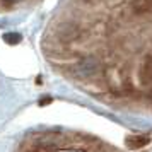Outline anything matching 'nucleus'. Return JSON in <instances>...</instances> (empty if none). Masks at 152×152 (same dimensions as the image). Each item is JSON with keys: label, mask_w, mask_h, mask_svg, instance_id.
Instances as JSON below:
<instances>
[{"label": "nucleus", "mask_w": 152, "mask_h": 152, "mask_svg": "<svg viewBox=\"0 0 152 152\" xmlns=\"http://www.w3.org/2000/svg\"><path fill=\"white\" fill-rule=\"evenodd\" d=\"M140 80H144L145 84H149L152 80V62H147L142 67V72H140Z\"/></svg>", "instance_id": "obj_5"}, {"label": "nucleus", "mask_w": 152, "mask_h": 152, "mask_svg": "<svg viewBox=\"0 0 152 152\" xmlns=\"http://www.w3.org/2000/svg\"><path fill=\"white\" fill-rule=\"evenodd\" d=\"M4 2H7V4H15V2H19V0H4Z\"/></svg>", "instance_id": "obj_8"}, {"label": "nucleus", "mask_w": 152, "mask_h": 152, "mask_svg": "<svg viewBox=\"0 0 152 152\" xmlns=\"http://www.w3.org/2000/svg\"><path fill=\"white\" fill-rule=\"evenodd\" d=\"M4 41L7 43V45H17V43L21 41V34H17V33H7V34H4Z\"/></svg>", "instance_id": "obj_6"}, {"label": "nucleus", "mask_w": 152, "mask_h": 152, "mask_svg": "<svg viewBox=\"0 0 152 152\" xmlns=\"http://www.w3.org/2000/svg\"><path fill=\"white\" fill-rule=\"evenodd\" d=\"M97 67H99V65H97V62L94 58H84L82 62L79 63L77 69H79V72H80L84 77H91L97 72Z\"/></svg>", "instance_id": "obj_2"}, {"label": "nucleus", "mask_w": 152, "mask_h": 152, "mask_svg": "<svg viewBox=\"0 0 152 152\" xmlns=\"http://www.w3.org/2000/svg\"><path fill=\"white\" fill-rule=\"evenodd\" d=\"M50 103H51V97H43L39 101V106H45V104H50Z\"/></svg>", "instance_id": "obj_7"}, {"label": "nucleus", "mask_w": 152, "mask_h": 152, "mask_svg": "<svg viewBox=\"0 0 152 152\" xmlns=\"http://www.w3.org/2000/svg\"><path fill=\"white\" fill-rule=\"evenodd\" d=\"M151 142V138L147 135H132L126 138V147L128 149H142Z\"/></svg>", "instance_id": "obj_3"}, {"label": "nucleus", "mask_w": 152, "mask_h": 152, "mask_svg": "<svg viewBox=\"0 0 152 152\" xmlns=\"http://www.w3.org/2000/svg\"><path fill=\"white\" fill-rule=\"evenodd\" d=\"M132 9L137 14H149V12H152V0H133Z\"/></svg>", "instance_id": "obj_4"}, {"label": "nucleus", "mask_w": 152, "mask_h": 152, "mask_svg": "<svg viewBox=\"0 0 152 152\" xmlns=\"http://www.w3.org/2000/svg\"><path fill=\"white\" fill-rule=\"evenodd\" d=\"M56 33H58V38L60 39H63V41H72L79 34V28H77L75 24H62V26H58Z\"/></svg>", "instance_id": "obj_1"}]
</instances>
